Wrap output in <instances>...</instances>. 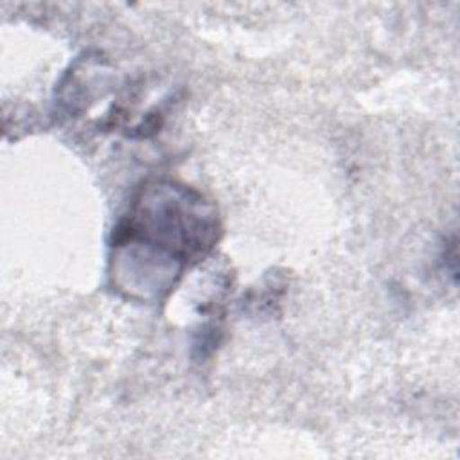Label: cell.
<instances>
[{
	"label": "cell",
	"mask_w": 460,
	"mask_h": 460,
	"mask_svg": "<svg viewBox=\"0 0 460 460\" xmlns=\"http://www.w3.org/2000/svg\"><path fill=\"white\" fill-rule=\"evenodd\" d=\"M217 230L214 207L196 190L171 181L147 185L113 232L111 275L131 296L160 298L185 264L210 252Z\"/></svg>",
	"instance_id": "6da1fadb"
}]
</instances>
